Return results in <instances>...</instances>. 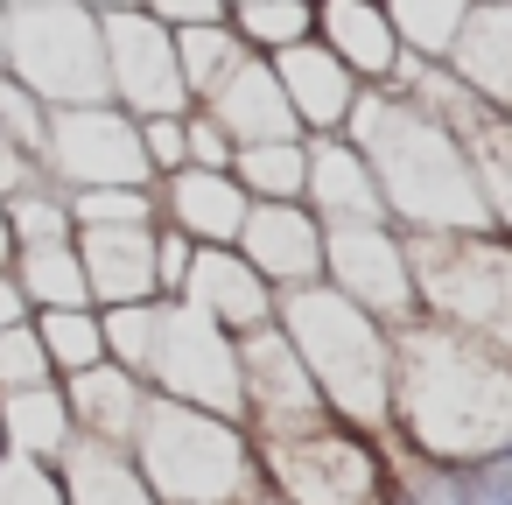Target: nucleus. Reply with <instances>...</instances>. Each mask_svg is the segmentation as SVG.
Masks as SVG:
<instances>
[{"label": "nucleus", "mask_w": 512, "mask_h": 505, "mask_svg": "<svg viewBox=\"0 0 512 505\" xmlns=\"http://www.w3.org/2000/svg\"><path fill=\"white\" fill-rule=\"evenodd\" d=\"M386 442L428 463H477L505 449L512 442V358L428 316L400 323Z\"/></svg>", "instance_id": "obj_1"}, {"label": "nucleus", "mask_w": 512, "mask_h": 505, "mask_svg": "<svg viewBox=\"0 0 512 505\" xmlns=\"http://www.w3.org/2000/svg\"><path fill=\"white\" fill-rule=\"evenodd\" d=\"M344 141L365 155L379 204L400 232H484V204L463 169V141L428 120L393 85H358V106L344 120Z\"/></svg>", "instance_id": "obj_2"}, {"label": "nucleus", "mask_w": 512, "mask_h": 505, "mask_svg": "<svg viewBox=\"0 0 512 505\" xmlns=\"http://www.w3.org/2000/svg\"><path fill=\"white\" fill-rule=\"evenodd\" d=\"M274 323L295 344L302 372L316 379L323 407L358 428V435H386V407H393V330L379 316H365L358 302H344L330 281H302L274 295Z\"/></svg>", "instance_id": "obj_3"}, {"label": "nucleus", "mask_w": 512, "mask_h": 505, "mask_svg": "<svg viewBox=\"0 0 512 505\" xmlns=\"http://www.w3.org/2000/svg\"><path fill=\"white\" fill-rule=\"evenodd\" d=\"M127 449H134L155 505H246L260 491V463H253L246 421L162 400V393H148L141 428H134Z\"/></svg>", "instance_id": "obj_4"}, {"label": "nucleus", "mask_w": 512, "mask_h": 505, "mask_svg": "<svg viewBox=\"0 0 512 505\" xmlns=\"http://www.w3.org/2000/svg\"><path fill=\"white\" fill-rule=\"evenodd\" d=\"M414 316L512 358V232H407Z\"/></svg>", "instance_id": "obj_5"}, {"label": "nucleus", "mask_w": 512, "mask_h": 505, "mask_svg": "<svg viewBox=\"0 0 512 505\" xmlns=\"http://www.w3.org/2000/svg\"><path fill=\"white\" fill-rule=\"evenodd\" d=\"M0 71H15L43 106L106 99V43L85 0H15L0 8Z\"/></svg>", "instance_id": "obj_6"}, {"label": "nucleus", "mask_w": 512, "mask_h": 505, "mask_svg": "<svg viewBox=\"0 0 512 505\" xmlns=\"http://www.w3.org/2000/svg\"><path fill=\"white\" fill-rule=\"evenodd\" d=\"M253 463L281 505H386V435H358L344 421L253 435Z\"/></svg>", "instance_id": "obj_7"}, {"label": "nucleus", "mask_w": 512, "mask_h": 505, "mask_svg": "<svg viewBox=\"0 0 512 505\" xmlns=\"http://www.w3.org/2000/svg\"><path fill=\"white\" fill-rule=\"evenodd\" d=\"M148 393L239 421V337L190 302H162L155 351H148Z\"/></svg>", "instance_id": "obj_8"}, {"label": "nucleus", "mask_w": 512, "mask_h": 505, "mask_svg": "<svg viewBox=\"0 0 512 505\" xmlns=\"http://www.w3.org/2000/svg\"><path fill=\"white\" fill-rule=\"evenodd\" d=\"M36 169L57 190H113V183L148 190L155 183V169L141 155V120L120 113L113 99H99V106H50V134H43Z\"/></svg>", "instance_id": "obj_9"}, {"label": "nucleus", "mask_w": 512, "mask_h": 505, "mask_svg": "<svg viewBox=\"0 0 512 505\" xmlns=\"http://www.w3.org/2000/svg\"><path fill=\"white\" fill-rule=\"evenodd\" d=\"M323 281L379 316L386 330L414 323V274H407V232L400 225H323Z\"/></svg>", "instance_id": "obj_10"}, {"label": "nucleus", "mask_w": 512, "mask_h": 505, "mask_svg": "<svg viewBox=\"0 0 512 505\" xmlns=\"http://www.w3.org/2000/svg\"><path fill=\"white\" fill-rule=\"evenodd\" d=\"M99 43H106V99L134 120L155 113H190L183 71H176V29H162L141 8L99 15Z\"/></svg>", "instance_id": "obj_11"}, {"label": "nucleus", "mask_w": 512, "mask_h": 505, "mask_svg": "<svg viewBox=\"0 0 512 505\" xmlns=\"http://www.w3.org/2000/svg\"><path fill=\"white\" fill-rule=\"evenodd\" d=\"M239 421L246 435H295L316 421H337L316 393V379L302 372L295 344L281 337V323H260L239 337Z\"/></svg>", "instance_id": "obj_12"}, {"label": "nucleus", "mask_w": 512, "mask_h": 505, "mask_svg": "<svg viewBox=\"0 0 512 505\" xmlns=\"http://www.w3.org/2000/svg\"><path fill=\"white\" fill-rule=\"evenodd\" d=\"M239 260L281 295L302 281H323V225L309 218V204H253L239 225Z\"/></svg>", "instance_id": "obj_13"}, {"label": "nucleus", "mask_w": 512, "mask_h": 505, "mask_svg": "<svg viewBox=\"0 0 512 505\" xmlns=\"http://www.w3.org/2000/svg\"><path fill=\"white\" fill-rule=\"evenodd\" d=\"M155 211L190 246H239V225H246L253 197L239 190L232 169H169L155 183Z\"/></svg>", "instance_id": "obj_14"}, {"label": "nucleus", "mask_w": 512, "mask_h": 505, "mask_svg": "<svg viewBox=\"0 0 512 505\" xmlns=\"http://www.w3.org/2000/svg\"><path fill=\"white\" fill-rule=\"evenodd\" d=\"M92 309H120V302H162L155 295V225H78L71 232Z\"/></svg>", "instance_id": "obj_15"}, {"label": "nucleus", "mask_w": 512, "mask_h": 505, "mask_svg": "<svg viewBox=\"0 0 512 505\" xmlns=\"http://www.w3.org/2000/svg\"><path fill=\"white\" fill-rule=\"evenodd\" d=\"M267 64H274L281 99H288V113L302 120V134H344V120H351V106H358V78H351L316 36L274 50Z\"/></svg>", "instance_id": "obj_16"}, {"label": "nucleus", "mask_w": 512, "mask_h": 505, "mask_svg": "<svg viewBox=\"0 0 512 505\" xmlns=\"http://www.w3.org/2000/svg\"><path fill=\"white\" fill-rule=\"evenodd\" d=\"M302 204L316 225H379V183L365 169V155L344 134H309V176H302ZM393 225V218H386Z\"/></svg>", "instance_id": "obj_17"}, {"label": "nucleus", "mask_w": 512, "mask_h": 505, "mask_svg": "<svg viewBox=\"0 0 512 505\" xmlns=\"http://www.w3.org/2000/svg\"><path fill=\"white\" fill-rule=\"evenodd\" d=\"M176 302L204 309V316H211V323H225L232 337H246V330L274 323V288L239 260V246H197L190 281H183V295H176Z\"/></svg>", "instance_id": "obj_18"}, {"label": "nucleus", "mask_w": 512, "mask_h": 505, "mask_svg": "<svg viewBox=\"0 0 512 505\" xmlns=\"http://www.w3.org/2000/svg\"><path fill=\"white\" fill-rule=\"evenodd\" d=\"M316 43H323L358 85H386V78L400 71V57H407L379 0H316Z\"/></svg>", "instance_id": "obj_19"}, {"label": "nucleus", "mask_w": 512, "mask_h": 505, "mask_svg": "<svg viewBox=\"0 0 512 505\" xmlns=\"http://www.w3.org/2000/svg\"><path fill=\"white\" fill-rule=\"evenodd\" d=\"M204 113L232 134V148H253V141H302V120L288 113L281 78H274L267 57H246V64L204 99Z\"/></svg>", "instance_id": "obj_20"}, {"label": "nucleus", "mask_w": 512, "mask_h": 505, "mask_svg": "<svg viewBox=\"0 0 512 505\" xmlns=\"http://www.w3.org/2000/svg\"><path fill=\"white\" fill-rule=\"evenodd\" d=\"M442 64L498 113H512V8L498 0H470V15L456 29V43L442 50Z\"/></svg>", "instance_id": "obj_21"}, {"label": "nucleus", "mask_w": 512, "mask_h": 505, "mask_svg": "<svg viewBox=\"0 0 512 505\" xmlns=\"http://www.w3.org/2000/svg\"><path fill=\"white\" fill-rule=\"evenodd\" d=\"M64 386V407H71V435H92V442H134V428H141V407H148V386L134 379V372H120L113 358L106 365H85V372H71V379H57Z\"/></svg>", "instance_id": "obj_22"}, {"label": "nucleus", "mask_w": 512, "mask_h": 505, "mask_svg": "<svg viewBox=\"0 0 512 505\" xmlns=\"http://www.w3.org/2000/svg\"><path fill=\"white\" fill-rule=\"evenodd\" d=\"M57 484H64V505H155L134 449L92 442V435H71V449L57 456Z\"/></svg>", "instance_id": "obj_23"}, {"label": "nucleus", "mask_w": 512, "mask_h": 505, "mask_svg": "<svg viewBox=\"0 0 512 505\" xmlns=\"http://www.w3.org/2000/svg\"><path fill=\"white\" fill-rule=\"evenodd\" d=\"M0 442H8V456L57 463V456L71 449V407H64V386H57V379H36V386L0 393Z\"/></svg>", "instance_id": "obj_24"}, {"label": "nucleus", "mask_w": 512, "mask_h": 505, "mask_svg": "<svg viewBox=\"0 0 512 505\" xmlns=\"http://www.w3.org/2000/svg\"><path fill=\"white\" fill-rule=\"evenodd\" d=\"M456 141H463L470 190H477V204H484V225H491V232H512V113L484 106Z\"/></svg>", "instance_id": "obj_25"}, {"label": "nucleus", "mask_w": 512, "mask_h": 505, "mask_svg": "<svg viewBox=\"0 0 512 505\" xmlns=\"http://www.w3.org/2000/svg\"><path fill=\"white\" fill-rule=\"evenodd\" d=\"M29 316L36 309H92V288H85V267H78V246L71 239H50V246H15L8 260Z\"/></svg>", "instance_id": "obj_26"}, {"label": "nucleus", "mask_w": 512, "mask_h": 505, "mask_svg": "<svg viewBox=\"0 0 512 505\" xmlns=\"http://www.w3.org/2000/svg\"><path fill=\"white\" fill-rule=\"evenodd\" d=\"M232 176L253 204H302V176H309V134L302 141H253L232 148Z\"/></svg>", "instance_id": "obj_27"}, {"label": "nucleus", "mask_w": 512, "mask_h": 505, "mask_svg": "<svg viewBox=\"0 0 512 505\" xmlns=\"http://www.w3.org/2000/svg\"><path fill=\"white\" fill-rule=\"evenodd\" d=\"M253 50L232 36V22H204V29H176V71H183V92L190 106H204Z\"/></svg>", "instance_id": "obj_28"}, {"label": "nucleus", "mask_w": 512, "mask_h": 505, "mask_svg": "<svg viewBox=\"0 0 512 505\" xmlns=\"http://www.w3.org/2000/svg\"><path fill=\"white\" fill-rule=\"evenodd\" d=\"M386 505H470V477L463 463H428L386 442Z\"/></svg>", "instance_id": "obj_29"}, {"label": "nucleus", "mask_w": 512, "mask_h": 505, "mask_svg": "<svg viewBox=\"0 0 512 505\" xmlns=\"http://www.w3.org/2000/svg\"><path fill=\"white\" fill-rule=\"evenodd\" d=\"M36 337H43V358L57 379L85 372V365H106V337H99V309H36L29 316Z\"/></svg>", "instance_id": "obj_30"}, {"label": "nucleus", "mask_w": 512, "mask_h": 505, "mask_svg": "<svg viewBox=\"0 0 512 505\" xmlns=\"http://www.w3.org/2000/svg\"><path fill=\"white\" fill-rule=\"evenodd\" d=\"M225 22L253 57H274V50L316 36V0H246V8H232Z\"/></svg>", "instance_id": "obj_31"}, {"label": "nucleus", "mask_w": 512, "mask_h": 505, "mask_svg": "<svg viewBox=\"0 0 512 505\" xmlns=\"http://www.w3.org/2000/svg\"><path fill=\"white\" fill-rule=\"evenodd\" d=\"M379 8H386V22H393L407 57H442L456 43L463 15H470V0H379Z\"/></svg>", "instance_id": "obj_32"}, {"label": "nucleus", "mask_w": 512, "mask_h": 505, "mask_svg": "<svg viewBox=\"0 0 512 505\" xmlns=\"http://www.w3.org/2000/svg\"><path fill=\"white\" fill-rule=\"evenodd\" d=\"M0 211H8L15 246H50V239H71V232H78V225H71V204H64V190H57L50 176L22 183L15 197H0Z\"/></svg>", "instance_id": "obj_33"}, {"label": "nucleus", "mask_w": 512, "mask_h": 505, "mask_svg": "<svg viewBox=\"0 0 512 505\" xmlns=\"http://www.w3.org/2000/svg\"><path fill=\"white\" fill-rule=\"evenodd\" d=\"M155 323H162V302H120V309H99V337H106V358H113L120 372H134L141 386H148Z\"/></svg>", "instance_id": "obj_34"}, {"label": "nucleus", "mask_w": 512, "mask_h": 505, "mask_svg": "<svg viewBox=\"0 0 512 505\" xmlns=\"http://www.w3.org/2000/svg\"><path fill=\"white\" fill-rule=\"evenodd\" d=\"M71 204V225H162L155 211V183L134 190V183H113V190H64Z\"/></svg>", "instance_id": "obj_35"}, {"label": "nucleus", "mask_w": 512, "mask_h": 505, "mask_svg": "<svg viewBox=\"0 0 512 505\" xmlns=\"http://www.w3.org/2000/svg\"><path fill=\"white\" fill-rule=\"evenodd\" d=\"M43 134H50V106L15 78V71H0V141L22 148L29 162L43 155Z\"/></svg>", "instance_id": "obj_36"}, {"label": "nucleus", "mask_w": 512, "mask_h": 505, "mask_svg": "<svg viewBox=\"0 0 512 505\" xmlns=\"http://www.w3.org/2000/svg\"><path fill=\"white\" fill-rule=\"evenodd\" d=\"M36 379H57L50 358H43V337H36V323H8L0 330V393L36 386Z\"/></svg>", "instance_id": "obj_37"}, {"label": "nucleus", "mask_w": 512, "mask_h": 505, "mask_svg": "<svg viewBox=\"0 0 512 505\" xmlns=\"http://www.w3.org/2000/svg\"><path fill=\"white\" fill-rule=\"evenodd\" d=\"M0 505H64L57 463H29V456H0Z\"/></svg>", "instance_id": "obj_38"}, {"label": "nucleus", "mask_w": 512, "mask_h": 505, "mask_svg": "<svg viewBox=\"0 0 512 505\" xmlns=\"http://www.w3.org/2000/svg\"><path fill=\"white\" fill-rule=\"evenodd\" d=\"M183 169H232V134L204 106L183 113Z\"/></svg>", "instance_id": "obj_39"}, {"label": "nucleus", "mask_w": 512, "mask_h": 505, "mask_svg": "<svg viewBox=\"0 0 512 505\" xmlns=\"http://www.w3.org/2000/svg\"><path fill=\"white\" fill-rule=\"evenodd\" d=\"M190 260H197V246H190L176 225H155V295H162V302H176V295H183Z\"/></svg>", "instance_id": "obj_40"}, {"label": "nucleus", "mask_w": 512, "mask_h": 505, "mask_svg": "<svg viewBox=\"0 0 512 505\" xmlns=\"http://www.w3.org/2000/svg\"><path fill=\"white\" fill-rule=\"evenodd\" d=\"M141 155H148L155 183H162L169 169H183V113H155V120H141Z\"/></svg>", "instance_id": "obj_41"}, {"label": "nucleus", "mask_w": 512, "mask_h": 505, "mask_svg": "<svg viewBox=\"0 0 512 505\" xmlns=\"http://www.w3.org/2000/svg\"><path fill=\"white\" fill-rule=\"evenodd\" d=\"M463 477H470V505H512V442L463 463Z\"/></svg>", "instance_id": "obj_42"}, {"label": "nucleus", "mask_w": 512, "mask_h": 505, "mask_svg": "<svg viewBox=\"0 0 512 505\" xmlns=\"http://www.w3.org/2000/svg\"><path fill=\"white\" fill-rule=\"evenodd\" d=\"M141 15H155L162 29H204V22H225L232 8L225 0H141Z\"/></svg>", "instance_id": "obj_43"}, {"label": "nucleus", "mask_w": 512, "mask_h": 505, "mask_svg": "<svg viewBox=\"0 0 512 505\" xmlns=\"http://www.w3.org/2000/svg\"><path fill=\"white\" fill-rule=\"evenodd\" d=\"M36 176H43V169H36L22 148H8V141H0V197H15V190H22V183H36Z\"/></svg>", "instance_id": "obj_44"}, {"label": "nucleus", "mask_w": 512, "mask_h": 505, "mask_svg": "<svg viewBox=\"0 0 512 505\" xmlns=\"http://www.w3.org/2000/svg\"><path fill=\"white\" fill-rule=\"evenodd\" d=\"M8 323H29V302H22V288H15V274L0 267V330Z\"/></svg>", "instance_id": "obj_45"}, {"label": "nucleus", "mask_w": 512, "mask_h": 505, "mask_svg": "<svg viewBox=\"0 0 512 505\" xmlns=\"http://www.w3.org/2000/svg\"><path fill=\"white\" fill-rule=\"evenodd\" d=\"M92 15H120V8H141V0H85Z\"/></svg>", "instance_id": "obj_46"}, {"label": "nucleus", "mask_w": 512, "mask_h": 505, "mask_svg": "<svg viewBox=\"0 0 512 505\" xmlns=\"http://www.w3.org/2000/svg\"><path fill=\"white\" fill-rule=\"evenodd\" d=\"M15 260V232H8V211H0V267Z\"/></svg>", "instance_id": "obj_47"}, {"label": "nucleus", "mask_w": 512, "mask_h": 505, "mask_svg": "<svg viewBox=\"0 0 512 505\" xmlns=\"http://www.w3.org/2000/svg\"><path fill=\"white\" fill-rule=\"evenodd\" d=\"M246 505H281V498H274V491H267V484H260V491H253V498H246Z\"/></svg>", "instance_id": "obj_48"}, {"label": "nucleus", "mask_w": 512, "mask_h": 505, "mask_svg": "<svg viewBox=\"0 0 512 505\" xmlns=\"http://www.w3.org/2000/svg\"><path fill=\"white\" fill-rule=\"evenodd\" d=\"M225 8H246V0H225Z\"/></svg>", "instance_id": "obj_49"}, {"label": "nucleus", "mask_w": 512, "mask_h": 505, "mask_svg": "<svg viewBox=\"0 0 512 505\" xmlns=\"http://www.w3.org/2000/svg\"><path fill=\"white\" fill-rule=\"evenodd\" d=\"M0 8H15V0H0Z\"/></svg>", "instance_id": "obj_50"}, {"label": "nucleus", "mask_w": 512, "mask_h": 505, "mask_svg": "<svg viewBox=\"0 0 512 505\" xmlns=\"http://www.w3.org/2000/svg\"><path fill=\"white\" fill-rule=\"evenodd\" d=\"M0 456H8V442H0Z\"/></svg>", "instance_id": "obj_51"}, {"label": "nucleus", "mask_w": 512, "mask_h": 505, "mask_svg": "<svg viewBox=\"0 0 512 505\" xmlns=\"http://www.w3.org/2000/svg\"><path fill=\"white\" fill-rule=\"evenodd\" d=\"M498 8H512V0H498Z\"/></svg>", "instance_id": "obj_52"}]
</instances>
